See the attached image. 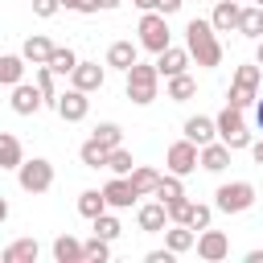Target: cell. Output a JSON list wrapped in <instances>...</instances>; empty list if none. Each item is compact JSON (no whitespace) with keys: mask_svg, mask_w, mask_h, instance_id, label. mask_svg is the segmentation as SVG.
I'll use <instances>...</instances> for the list:
<instances>
[{"mask_svg":"<svg viewBox=\"0 0 263 263\" xmlns=\"http://www.w3.org/2000/svg\"><path fill=\"white\" fill-rule=\"evenodd\" d=\"M185 49H189V58H193L197 66H205V70L222 66V41H218V29H214L210 21H201V16H193V21L185 25Z\"/></svg>","mask_w":263,"mask_h":263,"instance_id":"obj_1","label":"cell"},{"mask_svg":"<svg viewBox=\"0 0 263 263\" xmlns=\"http://www.w3.org/2000/svg\"><path fill=\"white\" fill-rule=\"evenodd\" d=\"M259 78H263V66H259V62L238 66V70H234V78H230V95H226V103H230V107H238V111L255 107V99H259Z\"/></svg>","mask_w":263,"mask_h":263,"instance_id":"obj_2","label":"cell"},{"mask_svg":"<svg viewBox=\"0 0 263 263\" xmlns=\"http://www.w3.org/2000/svg\"><path fill=\"white\" fill-rule=\"evenodd\" d=\"M156 90H160V70H156V62H152V66L136 62V66L127 70V99H132L136 107H148V103L156 99Z\"/></svg>","mask_w":263,"mask_h":263,"instance_id":"obj_3","label":"cell"},{"mask_svg":"<svg viewBox=\"0 0 263 263\" xmlns=\"http://www.w3.org/2000/svg\"><path fill=\"white\" fill-rule=\"evenodd\" d=\"M214 123H218V140H222L230 152L251 148V132H247V119H242V111H238V107H230V103H226V107L218 111V119H214Z\"/></svg>","mask_w":263,"mask_h":263,"instance_id":"obj_4","label":"cell"},{"mask_svg":"<svg viewBox=\"0 0 263 263\" xmlns=\"http://www.w3.org/2000/svg\"><path fill=\"white\" fill-rule=\"evenodd\" d=\"M16 185L25 189V193H49L53 189V164L45 160V156H33V160H21V168H16Z\"/></svg>","mask_w":263,"mask_h":263,"instance_id":"obj_5","label":"cell"},{"mask_svg":"<svg viewBox=\"0 0 263 263\" xmlns=\"http://www.w3.org/2000/svg\"><path fill=\"white\" fill-rule=\"evenodd\" d=\"M140 49H148V53H160V49H168L173 45V37H168V16L164 12H144L140 16Z\"/></svg>","mask_w":263,"mask_h":263,"instance_id":"obj_6","label":"cell"},{"mask_svg":"<svg viewBox=\"0 0 263 263\" xmlns=\"http://www.w3.org/2000/svg\"><path fill=\"white\" fill-rule=\"evenodd\" d=\"M251 205H255L251 181H230V185H218V193H214V210H222V214H247Z\"/></svg>","mask_w":263,"mask_h":263,"instance_id":"obj_7","label":"cell"},{"mask_svg":"<svg viewBox=\"0 0 263 263\" xmlns=\"http://www.w3.org/2000/svg\"><path fill=\"white\" fill-rule=\"evenodd\" d=\"M164 164H168V173H177V177H189V173L197 168V144H193V140H177V144H168V152H164Z\"/></svg>","mask_w":263,"mask_h":263,"instance_id":"obj_8","label":"cell"},{"mask_svg":"<svg viewBox=\"0 0 263 263\" xmlns=\"http://www.w3.org/2000/svg\"><path fill=\"white\" fill-rule=\"evenodd\" d=\"M53 111H58L66 123H78V119H86V111H90V99H86V90L70 86V90H62V95H58Z\"/></svg>","mask_w":263,"mask_h":263,"instance_id":"obj_9","label":"cell"},{"mask_svg":"<svg viewBox=\"0 0 263 263\" xmlns=\"http://www.w3.org/2000/svg\"><path fill=\"white\" fill-rule=\"evenodd\" d=\"M230 255V238L222 234V230H197V259H205V263H222Z\"/></svg>","mask_w":263,"mask_h":263,"instance_id":"obj_10","label":"cell"},{"mask_svg":"<svg viewBox=\"0 0 263 263\" xmlns=\"http://www.w3.org/2000/svg\"><path fill=\"white\" fill-rule=\"evenodd\" d=\"M136 226L144 230V234H164V226H168V205L156 197V201H144L140 210H136Z\"/></svg>","mask_w":263,"mask_h":263,"instance_id":"obj_11","label":"cell"},{"mask_svg":"<svg viewBox=\"0 0 263 263\" xmlns=\"http://www.w3.org/2000/svg\"><path fill=\"white\" fill-rule=\"evenodd\" d=\"M8 103H12V111H16V115H37V111L45 107V95L37 90V82H16Z\"/></svg>","mask_w":263,"mask_h":263,"instance_id":"obj_12","label":"cell"},{"mask_svg":"<svg viewBox=\"0 0 263 263\" xmlns=\"http://www.w3.org/2000/svg\"><path fill=\"white\" fill-rule=\"evenodd\" d=\"M189 49L185 45H168V49H160L156 53V70H160V78H173V74H185L189 70Z\"/></svg>","mask_w":263,"mask_h":263,"instance_id":"obj_13","label":"cell"},{"mask_svg":"<svg viewBox=\"0 0 263 263\" xmlns=\"http://www.w3.org/2000/svg\"><path fill=\"white\" fill-rule=\"evenodd\" d=\"M103 82H107V70H103L99 62H78V66L70 70V86H78V90H86V95L99 90Z\"/></svg>","mask_w":263,"mask_h":263,"instance_id":"obj_14","label":"cell"},{"mask_svg":"<svg viewBox=\"0 0 263 263\" xmlns=\"http://www.w3.org/2000/svg\"><path fill=\"white\" fill-rule=\"evenodd\" d=\"M103 197H107V210H127V205H136V189H132V181L127 177H111L107 185H103Z\"/></svg>","mask_w":263,"mask_h":263,"instance_id":"obj_15","label":"cell"},{"mask_svg":"<svg viewBox=\"0 0 263 263\" xmlns=\"http://www.w3.org/2000/svg\"><path fill=\"white\" fill-rule=\"evenodd\" d=\"M197 164H201L205 173H222V168L230 164V148H226L222 140H210V144L197 148Z\"/></svg>","mask_w":263,"mask_h":263,"instance_id":"obj_16","label":"cell"},{"mask_svg":"<svg viewBox=\"0 0 263 263\" xmlns=\"http://www.w3.org/2000/svg\"><path fill=\"white\" fill-rule=\"evenodd\" d=\"M49 53H53V41H49L45 33L25 37V45H21V58H25L29 66H49Z\"/></svg>","mask_w":263,"mask_h":263,"instance_id":"obj_17","label":"cell"},{"mask_svg":"<svg viewBox=\"0 0 263 263\" xmlns=\"http://www.w3.org/2000/svg\"><path fill=\"white\" fill-rule=\"evenodd\" d=\"M136 62H140V41H115V45L107 49V66H111V70H123V74H127Z\"/></svg>","mask_w":263,"mask_h":263,"instance_id":"obj_18","label":"cell"},{"mask_svg":"<svg viewBox=\"0 0 263 263\" xmlns=\"http://www.w3.org/2000/svg\"><path fill=\"white\" fill-rule=\"evenodd\" d=\"M185 140H193V144L201 148V144L218 140V123H214L210 115H189V119H185Z\"/></svg>","mask_w":263,"mask_h":263,"instance_id":"obj_19","label":"cell"},{"mask_svg":"<svg viewBox=\"0 0 263 263\" xmlns=\"http://www.w3.org/2000/svg\"><path fill=\"white\" fill-rule=\"evenodd\" d=\"M37 255H41L37 238H16L0 251V263H37Z\"/></svg>","mask_w":263,"mask_h":263,"instance_id":"obj_20","label":"cell"},{"mask_svg":"<svg viewBox=\"0 0 263 263\" xmlns=\"http://www.w3.org/2000/svg\"><path fill=\"white\" fill-rule=\"evenodd\" d=\"M164 247H168V251H177V255H185V251H193V247H197V230H193V226H185V222H173V230H164Z\"/></svg>","mask_w":263,"mask_h":263,"instance_id":"obj_21","label":"cell"},{"mask_svg":"<svg viewBox=\"0 0 263 263\" xmlns=\"http://www.w3.org/2000/svg\"><path fill=\"white\" fill-rule=\"evenodd\" d=\"M238 16H242L238 0H218V4H214V16H210V25H214L218 33H230V29H238Z\"/></svg>","mask_w":263,"mask_h":263,"instance_id":"obj_22","label":"cell"},{"mask_svg":"<svg viewBox=\"0 0 263 263\" xmlns=\"http://www.w3.org/2000/svg\"><path fill=\"white\" fill-rule=\"evenodd\" d=\"M53 263H86L82 242H78L74 234H58V238H53Z\"/></svg>","mask_w":263,"mask_h":263,"instance_id":"obj_23","label":"cell"},{"mask_svg":"<svg viewBox=\"0 0 263 263\" xmlns=\"http://www.w3.org/2000/svg\"><path fill=\"white\" fill-rule=\"evenodd\" d=\"M25 58L21 53H4L0 58V86H16V82H25Z\"/></svg>","mask_w":263,"mask_h":263,"instance_id":"obj_24","label":"cell"},{"mask_svg":"<svg viewBox=\"0 0 263 263\" xmlns=\"http://www.w3.org/2000/svg\"><path fill=\"white\" fill-rule=\"evenodd\" d=\"M127 181H132V189H136L140 197H148V193H156V181H160V173H156V168H148V164H136V168L127 173Z\"/></svg>","mask_w":263,"mask_h":263,"instance_id":"obj_25","label":"cell"},{"mask_svg":"<svg viewBox=\"0 0 263 263\" xmlns=\"http://www.w3.org/2000/svg\"><path fill=\"white\" fill-rule=\"evenodd\" d=\"M25 152H21V140L12 132H0V168H21Z\"/></svg>","mask_w":263,"mask_h":263,"instance_id":"obj_26","label":"cell"},{"mask_svg":"<svg viewBox=\"0 0 263 263\" xmlns=\"http://www.w3.org/2000/svg\"><path fill=\"white\" fill-rule=\"evenodd\" d=\"M107 152H111V148H103V144L90 136V140L78 148V160H82L86 168H107Z\"/></svg>","mask_w":263,"mask_h":263,"instance_id":"obj_27","label":"cell"},{"mask_svg":"<svg viewBox=\"0 0 263 263\" xmlns=\"http://www.w3.org/2000/svg\"><path fill=\"white\" fill-rule=\"evenodd\" d=\"M103 210H107L103 189H82V193H78V214H82V218H99Z\"/></svg>","mask_w":263,"mask_h":263,"instance_id":"obj_28","label":"cell"},{"mask_svg":"<svg viewBox=\"0 0 263 263\" xmlns=\"http://www.w3.org/2000/svg\"><path fill=\"white\" fill-rule=\"evenodd\" d=\"M238 33L251 37V41L263 37V8H259V4H255V8H242V16H238Z\"/></svg>","mask_w":263,"mask_h":263,"instance_id":"obj_29","label":"cell"},{"mask_svg":"<svg viewBox=\"0 0 263 263\" xmlns=\"http://www.w3.org/2000/svg\"><path fill=\"white\" fill-rule=\"evenodd\" d=\"M193 95H197V82L189 78V70L168 78V99H173V103H185V99H193Z\"/></svg>","mask_w":263,"mask_h":263,"instance_id":"obj_30","label":"cell"},{"mask_svg":"<svg viewBox=\"0 0 263 263\" xmlns=\"http://www.w3.org/2000/svg\"><path fill=\"white\" fill-rule=\"evenodd\" d=\"M152 197H160L164 205H168V201H177V197H185V185H181V177H177V173H164V177L156 181V193H152Z\"/></svg>","mask_w":263,"mask_h":263,"instance_id":"obj_31","label":"cell"},{"mask_svg":"<svg viewBox=\"0 0 263 263\" xmlns=\"http://www.w3.org/2000/svg\"><path fill=\"white\" fill-rule=\"evenodd\" d=\"M78 66V53L70 49V45H53V53H49V70L53 74H70Z\"/></svg>","mask_w":263,"mask_h":263,"instance_id":"obj_32","label":"cell"},{"mask_svg":"<svg viewBox=\"0 0 263 263\" xmlns=\"http://www.w3.org/2000/svg\"><path fill=\"white\" fill-rule=\"evenodd\" d=\"M90 226H95V234H99V238H107V242H115V238L123 234L119 218H115V214H107V210H103L99 218H90Z\"/></svg>","mask_w":263,"mask_h":263,"instance_id":"obj_33","label":"cell"},{"mask_svg":"<svg viewBox=\"0 0 263 263\" xmlns=\"http://www.w3.org/2000/svg\"><path fill=\"white\" fill-rule=\"evenodd\" d=\"M107 168H111L115 177H127V173L136 168V160H132V152L119 144V148H111V152H107Z\"/></svg>","mask_w":263,"mask_h":263,"instance_id":"obj_34","label":"cell"},{"mask_svg":"<svg viewBox=\"0 0 263 263\" xmlns=\"http://www.w3.org/2000/svg\"><path fill=\"white\" fill-rule=\"evenodd\" d=\"M53 78H58V74H53V70H49V66H37V78H33V82H37V90H41V95H45V103H58V95H62V90H58V82H53Z\"/></svg>","mask_w":263,"mask_h":263,"instance_id":"obj_35","label":"cell"},{"mask_svg":"<svg viewBox=\"0 0 263 263\" xmlns=\"http://www.w3.org/2000/svg\"><path fill=\"white\" fill-rule=\"evenodd\" d=\"M90 136H95L103 148H119V144H123V127H119V123H95Z\"/></svg>","mask_w":263,"mask_h":263,"instance_id":"obj_36","label":"cell"},{"mask_svg":"<svg viewBox=\"0 0 263 263\" xmlns=\"http://www.w3.org/2000/svg\"><path fill=\"white\" fill-rule=\"evenodd\" d=\"M82 255H86V263H107V259H111V242L95 234V238L82 242Z\"/></svg>","mask_w":263,"mask_h":263,"instance_id":"obj_37","label":"cell"},{"mask_svg":"<svg viewBox=\"0 0 263 263\" xmlns=\"http://www.w3.org/2000/svg\"><path fill=\"white\" fill-rule=\"evenodd\" d=\"M210 218H214V205H201V201H193V210H189V222H185V226H193V230H205V226H210Z\"/></svg>","mask_w":263,"mask_h":263,"instance_id":"obj_38","label":"cell"},{"mask_svg":"<svg viewBox=\"0 0 263 263\" xmlns=\"http://www.w3.org/2000/svg\"><path fill=\"white\" fill-rule=\"evenodd\" d=\"M189 210H193V201H189V197L168 201V222H189Z\"/></svg>","mask_w":263,"mask_h":263,"instance_id":"obj_39","label":"cell"},{"mask_svg":"<svg viewBox=\"0 0 263 263\" xmlns=\"http://www.w3.org/2000/svg\"><path fill=\"white\" fill-rule=\"evenodd\" d=\"M58 8H62V0H33V16H41V21L58 16Z\"/></svg>","mask_w":263,"mask_h":263,"instance_id":"obj_40","label":"cell"},{"mask_svg":"<svg viewBox=\"0 0 263 263\" xmlns=\"http://www.w3.org/2000/svg\"><path fill=\"white\" fill-rule=\"evenodd\" d=\"M62 8H66V12H86V16H90V12H99V8H95V0H62Z\"/></svg>","mask_w":263,"mask_h":263,"instance_id":"obj_41","label":"cell"},{"mask_svg":"<svg viewBox=\"0 0 263 263\" xmlns=\"http://www.w3.org/2000/svg\"><path fill=\"white\" fill-rule=\"evenodd\" d=\"M144 259H148V263H173V259H177V251H168V247H164V251H148Z\"/></svg>","mask_w":263,"mask_h":263,"instance_id":"obj_42","label":"cell"},{"mask_svg":"<svg viewBox=\"0 0 263 263\" xmlns=\"http://www.w3.org/2000/svg\"><path fill=\"white\" fill-rule=\"evenodd\" d=\"M181 4H185V0H156V12L173 16V12H181Z\"/></svg>","mask_w":263,"mask_h":263,"instance_id":"obj_43","label":"cell"},{"mask_svg":"<svg viewBox=\"0 0 263 263\" xmlns=\"http://www.w3.org/2000/svg\"><path fill=\"white\" fill-rule=\"evenodd\" d=\"M119 4H123V0H95V8H99V12H115Z\"/></svg>","mask_w":263,"mask_h":263,"instance_id":"obj_44","label":"cell"},{"mask_svg":"<svg viewBox=\"0 0 263 263\" xmlns=\"http://www.w3.org/2000/svg\"><path fill=\"white\" fill-rule=\"evenodd\" d=\"M251 156H255V164H263V140H251Z\"/></svg>","mask_w":263,"mask_h":263,"instance_id":"obj_45","label":"cell"},{"mask_svg":"<svg viewBox=\"0 0 263 263\" xmlns=\"http://www.w3.org/2000/svg\"><path fill=\"white\" fill-rule=\"evenodd\" d=\"M255 123H259V132H263V95L255 99Z\"/></svg>","mask_w":263,"mask_h":263,"instance_id":"obj_46","label":"cell"},{"mask_svg":"<svg viewBox=\"0 0 263 263\" xmlns=\"http://www.w3.org/2000/svg\"><path fill=\"white\" fill-rule=\"evenodd\" d=\"M132 4H136L140 12H152V8H156V0H132Z\"/></svg>","mask_w":263,"mask_h":263,"instance_id":"obj_47","label":"cell"},{"mask_svg":"<svg viewBox=\"0 0 263 263\" xmlns=\"http://www.w3.org/2000/svg\"><path fill=\"white\" fill-rule=\"evenodd\" d=\"M247 263H263V251L255 247V251H247Z\"/></svg>","mask_w":263,"mask_h":263,"instance_id":"obj_48","label":"cell"},{"mask_svg":"<svg viewBox=\"0 0 263 263\" xmlns=\"http://www.w3.org/2000/svg\"><path fill=\"white\" fill-rule=\"evenodd\" d=\"M255 62L263 66V37H259V49H255Z\"/></svg>","mask_w":263,"mask_h":263,"instance_id":"obj_49","label":"cell"},{"mask_svg":"<svg viewBox=\"0 0 263 263\" xmlns=\"http://www.w3.org/2000/svg\"><path fill=\"white\" fill-rule=\"evenodd\" d=\"M4 218H8V201L0 197V222H4Z\"/></svg>","mask_w":263,"mask_h":263,"instance_id":"obj_50","label":"cell"},{"mask_svg":"<svg viewBox=\"0 0 263 263\" xmlns=\"http://www.w3.org/2000/svg\"><path fill=\"white\" fill-rule=\"evenodd\" d=\"M255 4H259V8H263V0H255Z\"/></svg>","mask_w":263,"mask_h":263,"instance_id":"obj_51","label":"cell"}]
</instances>
